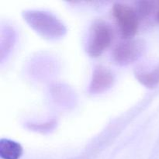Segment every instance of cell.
Segmentation results:
<instances>
[{"instance_id": "52a82bcc", "label": "cell", "mask_w": 159, "mask_h": 159, "mask_svg": "<svg viewBox=\"0 0 159 159\" xmlns=\"http://www.w3.org/2000/svg\"><path fill=\"white\" fill-rule=\"evenodd\" d=\"M137 79L148 88H153L159 83V65L151 70L139 69L135 72Z\"/></svg>"}, {"instance_id": "277c9868", "label": "cell", "mask_w": 159, "mask_h": 159, "mask_svg": "<svg viewBox=\"0 0 159 159\" xmlns=\"http://www.w3.org/2000/svg\"><path fill=\"white\" fill-rule=\"evenodd\" d=\"M145 43L141 40L126 39L120 42L113 49L115 61L121 65H127L136 61L144 52Z\"/></svg>"}, {"instance_id": "9c48e42d", "label": "cell", "mask_w": 159, "mask_h": 159, "mask_svg": "<svg viewBox=\"0 0 159 159\" xmlns=\"http://www.w3.org/2000/svg\"><path fill=\"white\" fill-rule=\"evenodd\" d=\"M157 18H158V21H159V9H158V13H157Z\"/></svg>"}, {"instance_id": "7a4b0ae2", "label": "cell", "mask_w": 159, "mask_h": 159, "mask_svg": "<svg viewBox=\"0 0 159 159\" xmlns=\"http://www.w3.org/2000/svg\"><path fill=\"white\" fill-rule=\"evenodd\" d=\"M113 38V31L110 24L102 20H96L92 25L87 41L86 51L89 55L99 57L110 46Z\"/></svg>"}, {"instance_id": "ba28073f", "label": "cell", "mask_w": 159, "mask_h": 159, "mask_svg": "<svg viewBox=\"0 0 159 159\" xmlns=\"http://www.w3.org/2000/svg\"><path fill=\"white\" fill-rule=\"evenodd\" d=\"M154 9V3L152 2H141L138 5V14L140 16H145L149 15Z\"/></svg>"}, {"instance_id": "3957f363", "label": "cell", "mask_w": 159, "mask_h": 159, "mask_svg": "<svg viewBox=\"0 0 159 159\" xmlns=\"http://www.w3.org/2000/svg\"><path fill=\"white\" fill-rule=\"evenodd\" d=\"M112 12L123 37L131 39L139 26V16L137 11L129 5L117 2L113 5Z\"/></svg>"}, {"instance_id": "8992f818", "label": "cell", "mask_w": 159, "mask_h": 159, "mask_svg": "<svg viewBox=\"0 0 159 159\" xmlns=\"http://www.w3.org/2000/svg\"><path fill=\"white\" fill-rule=\"evenodd\" d=\"M23 154V148L19 143L9 139L0 141V156L3 159H19Z\"/></svg>"}, {"instance_id": "5b68a950", "label": "cell", "mask_w": 159, "mask_h": 159, "mask_svg": "<svg viewBox=\"0 0 159 159\" xmlns=\"http://www.w3.org/2000/svg\"><path fill=\"white\" fill-rule=\"evenodd\" d=\"M114 77L110 70L103 66H98L94 69L89 85L91 94H101L107 91L113 85Z\"/></svg>"}, {"instance_id": "6da1fadb", "label": "cell", "mask_w": 159, "mask_h": 159, "mask_svg": "<svg viewBox=\"0 0 159 159\" xmlns=\"http://www.w3.org/2000/svg\"><path fill=\"white\" fill-rule=\"evenodd\" d=\"M23 17L34 30L44 38L56 40L66 34L67 29L61 20L48 12L26 10L23 12Z\"/></svg>"}]
</instances>
